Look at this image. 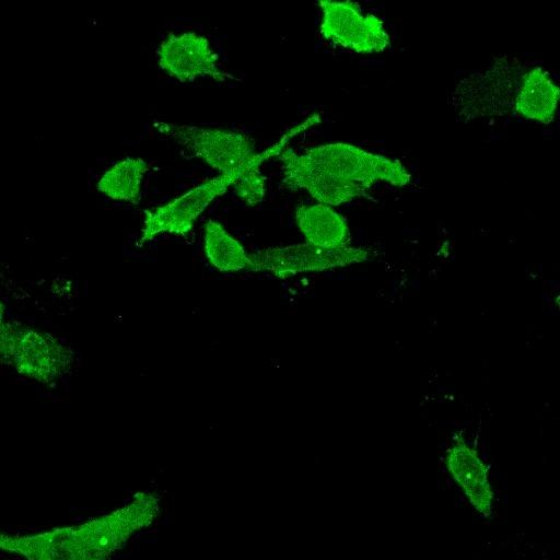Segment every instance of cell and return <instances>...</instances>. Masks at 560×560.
Here are the masks:
<instances>
[{
    "instance_id": "ba28073f",
    "label": "cell",
    "mask_w": 560,
    "mask_h": 560,
    "mask_svg": "<svg viewBox=\"0 0 560 560\" xmlns=\"http://www.w3.org/2000/svg\"><path fill=\"white\" fill-rule=\"evenodd\" d=\"M160 68L179 82H191L198 77H210L224 82L230 74L218 67V55L209 40L194 32L170 34L156 51Z\"/></svg>"
},
{
    "instance_id": "7c38bea8",
    "label": "cell",
    "mask_w": 560,
    "mask_h": 560,
    "mask_svg": "<svg viewBox=\"0 0 560 560\" xmlns=\"http://www.w3.org/2000/svg\"><path fill=\"white\" fill-rule=\"evenodd\" d=\"M205 253L219 271L252 270V260L243 245L219 222L209 220L205 225Z\"/></svg>"
},
{
    "instance_id": "52a82bcc",
    "label": "cell",
    "mask_w": 560,
    "mask_h": 560,
    "mask_svg": "<svg viewBox=\"0 0 560 560\" xmlns=\"http://www.w3.org/2000/svg\"><path fill=\"white\" fill-rule=\"evenodd\" d=\"M252 162L231 174L213 177L153 211H147L140 244L163 233L182 236L188 234L209 203L233 185Z\"/></svg>"
},
{
    "instance_id": "4fadbf2b",
    "label": "cell",
    "mask_w": 560,
    "mask_h": 560,
    "mask_svg": "<svg viewBox=\"0 0 560 560\" xmlns=\"http://www.w3.org/2000/svg\"><path fill=\"white\" fill-rule=\"evenodd\" d=\"M149 164L141 158H127L116 163L98 182V190L116 200L139 202L140 186Z\"/></svg>"
},
{
    "instance_id": "8fae6325",
    "label": "cell",
    "mask_w": 560,
    "mask_h": 560,
    "mask_svg": "<svg viewBox=\"0 0 560 560\" xmlns=\"http://www.w3.org/2000/svg\"><path fill=\"white\" fill-rule=\"evenodd\" d=\"M295 221L306 243L335 249L350 246L351 234L346 219L324 203L303 205L296 208Z\"/></svg>"
},
{
    "instance_id": "3957f363",
    "label": "cell",
    "mask_w": 560,
    "mask_h": 560,
    "mask_svg": "<svg viewBox=\"0 0 560 560\" xmlns=\"http://www.w3.org/2000/svg\"><path fill=\"white\" fill-rule=\"evenodd\" d=\"M526 70L517 58L506 55L495 58L457 83L451 95L455 112L465 120L512 113Z\"/></svg>"
},
{
    "instance_id": "6da1fadb",
    "label": "cell",
    "mask_w": 560,
    "mask_h": 560,
    "mask_svg": "<svg viewBox=\"0 0 560 560\" xmlns=\"http://www.w3.org/2000/svg\"><path fill=\"white\" fill-rule=\"evenodd\" d=\"M278 158L285 188L305 189L330 207L361 197L378 182L402 187L411 180L401 162L346 142L317 145L303 154L285 148Z\"/></svg>"
},
{
    "instance_id": "5b68a950",
    "label": "cell",
    "mask_w": 560,
    "mask_h": 560,
    "mask_svg": "<svg viewBox=\"0 0 560 560\" xmlns=\"http://www.w3.org/2000/svg\"><path fill=\"white\" fill-rule=\"evenodd\" d=\"M372 252L365 247L322 248L308 243L280 247H268L249 255L253 271H267L279 279L319 272L371 259Z\"/></svg>"
},
{
    "instance_id": "9c48e42d",
    "label": "cell",
    "mask_w": 560,
    "mask_h": 560,
    "mask_svg": "<svg viewBox=\"0 0 560 560\" xmlns=\"http://www.w3.org/2000/svg\"><path fill=\"white\" fill-rule=\"evenodd\" d=\"M446 467L452 478L463 489L470 504L485 517L493 510V490L489 481V468L460 436H456L446 453Z\"/></svg>"
},
{
    "instance_id": "30bf717a",
    "label": "cell",
    "mask_w": 560,
    "mask_h": 560,
    "mask_svg": "<svg viewBox=\"0 0 560 560\" xmlns=\"http://www.w3.org/2000/svg\"><path fill=\"white\" fill-rule=\"evenodd\" d=\"M559 98V86L544 68H527L515 95L513 113L547 125L555 119Z\"/></svg>"
},
{
    "instance_id": "7a4b0ae2",
    "label": "cell",
    "mask_w": 560,
    "mask_h": 560,
    "mask_svg": "<svg viewBox=\"0 0 560 560\" xmlns=\"http://www.w3.org/2000/svg\"><path fill=\"white\" fill-rule=\"evenodd\" d=\"M160 512L156 493L138 492L122 506L77 525L24 535L0 533V550L25 560H108Z\"/></svg>"
},
{
    "instance_id": "277c9868",
    "label": "cell",
    "mask_w": 560,
    "mask_h": 560,
    "mask_svg": "<svg viewBox=\"0 0 560 560\" xmlns=\"http://www.w3.org/2000/svg\"><path fill=\"white\" fill-rule=\"evenodd\" d=\"M154 128L221 174L244 167L257 155L252 139L242 132L163 121H154Z\"/></svg>"
},
{
    "instance_id": "8992f818",
    "label": "cell",
    "mask_w": 560,
    "mask_h": 560,
    "mask_svg": "<svg viewBox=\"0 0 560 560\" xmlns=\"http://www.w3.org/2000/svg\"><path fill=\"white\" fill-rule=\"evenodd\" d=\"M320 34L330 43L358 54H375L390 46L384 22L352 1H318Z\"/></svg>"
}]
</instances>
